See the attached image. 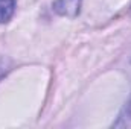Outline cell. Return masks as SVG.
<instances>
[{
    "mask_svg": "<svg viewBox=\"0 0 131 129\" xmlns=\"http://www.w3.org/2000/svg\"><path fill=\"white\" fill-rule=\"evenodd\" d=\"M81 5L82 0H55L52 8L58 15L73 18L81 12Z\"/></svg>",
    "mask_w": 131,
    "mask_h": 129,
    "instance_id": "6da1fadb",
    "label": "cell"
},
{
    "mask_svg": "<svg viewBox=\"0 0 131 129\" xmlns=\"http://www.w3.org/2000/svg\"><path fill=\"white\" fill-rule=\"evenodd\" d=\"M130 61H131V56H130Z\"/></svg>",
    "mask_w": 131,
    "mask_h": 129,
    "instance_id": "5b68a950",
    "label": "cell"
},
{
    "mask_svg": "<svg viewBox=\"0 0 131 129\" xmlns=\"http://www.w3.org/2000/svg\"><path fill=\"white\" fill-rule=\"evenodd\" d=\"M111 126H113V128H127V129L131 128V94H130V97L127 99L125 105L122 106V109H121L117 119L113 122Z\"/></svg>",
    "mask_w": 131,
    "mask_h": 129,
    "instance_id": "7a4b0ae2",
    "label": "cell"
},
{
    "mask_svg": "<svg viewBox=\"0 0 131 129\" xmlns=\"http://www.w3.org/2000/svg\"><path fill=\"white\" fill-rule=\"evenodd\" d=\"M15 12V0H0V24L8 23Z\"/></svg>",
    "mask_w": 131,
    "mask_h": 129,
    "instance_id": "3957f363",
    "label": "cell"
},
{
    "mask_svg": "<svg viewBox=\"0 0 131 129\" xmlns=\"http://www.w3.org/2000/svg\"><path fill=\"white\" fill-rule=\"evenodd\" d=\"M6 70H8V64L5 61H0V78L6 73Z\"/></svg>",
    "mask_w": 131,
    "mask_h": 129,
    "instance_id": "277c9868",
    "label": "cell"
}]
</instances>
